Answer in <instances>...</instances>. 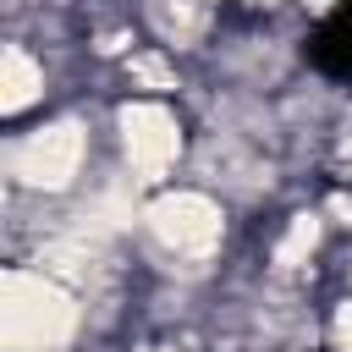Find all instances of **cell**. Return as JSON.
Wrapping results in <instances>:
<instances>
[{
    "label": "cell",
    "instance_id": "obj_1",
    "mask_svg": "<svg viewBox=\"0 0 352 352\" xmlns=\"http://www.w3.org/2000/svg\"><path fill=\"white\" fill-rule=\"evenodd\" d=\"M308 60H314L324 77L352 82V0H336V6L319 16V28L308 33Z\"/></svg>",
    "mask_w": 352,
    "mask_h": 352
}]
</instances>
